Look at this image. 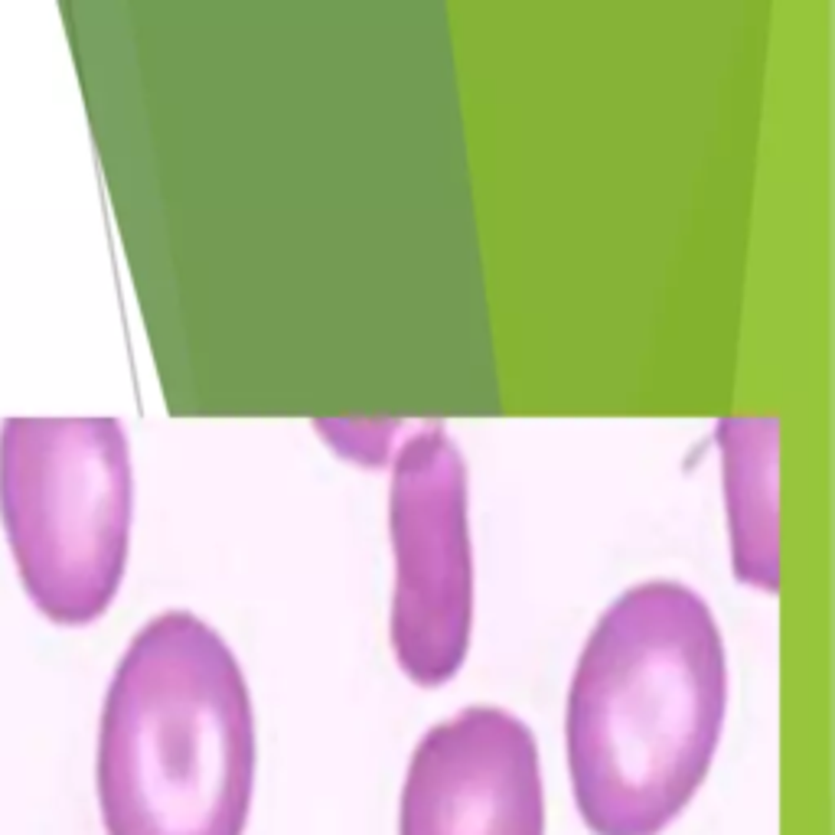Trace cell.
I'll return each mask as SVG.
<instances>
[{
    "instance_id": "cell-5",
    "label": "cell",
    "mask_w": 835,
    "mask_h": 835,
    "mask_svg": "<svg viewBox=\"0 0 835 835\" xmlns=\"http://www.w3.org/2000/svg\"><path fill=\"white\" fill-rule=\"evenodd\" d=\"M398 835H545L532 728L496 705L434 724L408 761Z\"/></svg>"
},
{
    "instance_id": "cell-6",
    "label": "cell",
    "mask_w": 835,
    "mask_h": 835,
    "mask_svg": "<svg viewBox=\"0 0 835 835\" xmlns=\"http://www.w3.org/2000/svg\"><path fill=\"white\" fill-rule=\"evenodd\" d=\"M722 447L724 510L734 571L751 587L777 591L780 584V516H777V471H780V422L763 414H731L718 428Z\"/></svg>"
},
{
    "instance_id": "cell-2",
    "label": "cell",
    "mask_w": 835,
    "mask_h": 835,
    "mask_svg": "<svg viewBox=\"0 0 835 835\" xmlns=\"http://www.w3.org/2000/svg\"><path fill=\"white\" fill-rule=\"evenodd\" d=\"M255 763V708L232 646L189 610L150 617L114 665L98 722L105 832L242 835Z\"/></svg>"
},
{
    "instance_id": "cell-1",
    "label": "cell",
    "mask_w": 835,
    "mask_h": 835,
    "mask_svg": "<svg viewBox=\"0 0 835 835\" xmlns=\"http://www.w3.org/2000/svg\"><path fill=\"white\" fill-rule=\"evenodd\" d=\"M724 712V640L702 594L653 578L610 600L568 685V777L584 826L663 832L705 783Z\"/></svg>"
},
{
    "instance_id": "cell-4",
    "label": "cell",
    "mask_w": 835,
    "mask_h": 835,
    "mask_svg": "<svg viewBox=\"0 0 835 835\" xmlns=\"http://www.w3.org/2000/svg\"><path fill=\"white\" fill-rule=\"evenodd\" d=\"M389 532L395 552L392 649L418 685L461 669L473 624V552L467 463L441 422H422L392 461Z\"/></svg>"
},
{
    "instance_id": "cell-3",
    "label": "cell",
    "mask_w": 835,
    "mask_h": 835,
    "mask_svg": "<svg viewBox=\"0 0 835 835\" xmlns=\"http://www.w3.org/2000/svg\"><path fill=\"white\" fill-rule=\"evenodd\" d=\"M134 471L112 414H10L0 422V526L16 578L46 620L92 624L128 565Z\"/></svg>"
},
{
    "instance_id": "cell-7",
    "label": "cell",
    "mask_w": 835,
    "mask_h": 835,
    "mask_svg": "<svg viewBox=\"0 0 835 835\" xmlns=\"http://www.w3.org/2000/svg\"><path fill=\"white\" fill-rule=\"evenodd\" d=\"M405 428L402 422H316V431L330 434L336 447L363 461H379L389 451V438Z\"/></svg>"
}]
</instances>
